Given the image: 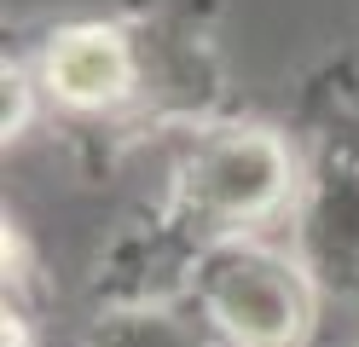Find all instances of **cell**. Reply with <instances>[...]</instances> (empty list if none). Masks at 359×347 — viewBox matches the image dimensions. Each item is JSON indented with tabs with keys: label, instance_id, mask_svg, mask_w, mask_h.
<instances>
[{
	"label": "cell",
	"instance_id": "1",
	"mask_svg": "<svg viewBox=\"0 0 359 347\" xmlns=\"http://www.w3.org/2000/svg\"><path fill=\"white\" fill-rule=\"evenodd\" d=\"M302 156L296 145L266 128V122H220L203 128L174 162L168 208L174 220L197 238V249L226 243V238H255L273 226L284 208L302 197Z\"/></svg>",
	"mask_w": 359,
	"mask_h": 347
},
{
	"label": "cell",
	"instance_id": "3",
	"mask_svg": "<svg viewBox=\"0 0 359 347\" xmlns=\"http://www.w3.org/2000/svg\"><path fill=\"white\" fill-rule=\"evenodd\" d=\"M296 254L313 284L336 301H359V139H330L307 162L296 197Z\"/></svg>",
	"mask_w": 359,
	"mask_h": 347
},
{
	"label": "cell",
	"instance_id": "4",
	"mask_svg": "<svg viewBox=\"0 0 359 347\" xmlns=\"http://www.w3.org/2000/svg\"><path fill=\"white\" fill-rule=\"evenodd\" d=\"M140 81H145L140 46L122 23H104V18L58 23L35 58L41 99L70 116H116L140 93Z\"/></svg>",
	"mask_w": 359,
	"mask_h": 347
},
{
	"label": "cell",
	"instance_id": "2",
	"mask_svg": "<svg viewBox=\"0 0 359 347\" xmlns=\"http://www.w3.org/2000/svg\"><path fill=\"white\" fill-rule=\"evenodd\" d=\"M186 295L226 347H307L319 336V284L302 254L261 238H226L191 254Z\"/></svg>",
	"mask_w": 359,
	"mask_h": 347
},
{
	"label": "cell",
	"instance_id": "5",
	"mask_svg": "<svg viewBox=\"0 0 359 347\" xmlns=\"http://www.w3.org/2000/svg\"><path fill=\"white\" fill-rule=\"evenodd\" d=\"M81 347H226L197 301H122L87 324Z\"/></svg>",
	"mask_w": 359,
	"mask_h": 347
}]
</instances>
